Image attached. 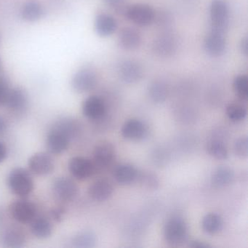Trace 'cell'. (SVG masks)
<instances>
[{"label": "cell", "instance_id": "obj_31", "mask_svg": "<svg viewBox=\"0 0 248 248\" xmlns=\"http://www.w3.org/2000/svg\"><path fill=\"white\" fill-rule=\"evenodd\" d=\"M233 91L241 100L246 101L248 98V78L246 75H237L233 79Z\"/></svg>", "mask_w": 248, "mask_h": 248}, {"label": "cell", "instance_id": "obj_39", "mask_svg": "<svg viewBox=\"0 0 248 248\" xmlns=\"http://www.w3.org/2000/svg\"><path fill=\"white\" fill-rule=\"evenodd\" d=\"M240 50L242 54L245 56L248 55V37H244L240 43Z\"/></svg>", "mask_w": 248, "mask_h": 248}, {"label": "cell", "instance_id": "obj_14", "mask_svg": "<svg viewBox=\"0 0 248 248\" xmlns=\"http://www.w3.org/2000/svg\"><path fill=\"white\" fill-rule=\"evenodd\" d=\"M112 182L107 178L95 180L88 188V195L96 202H104L108 200L114 192Z\"/></svg>", "mask_w": 248, "mask_h": 248}, {"label": "cell", "instance_id": "obj_13", "mask_svg": "<svg viewBox=\"0 0 248 248\" xmlns=\"http://www.w3.org/2000/svg\"><path fill=\"white\" fill-rule=\"evenodd\" d=\"M143 74L141 65L134 60L123 61L118 66L119 77L124 83H137L143 78Z\"/></svg>", "mask_w": 248, "mask_h": 248}, {"label": "cell", "instance_id": "obj_11", "mask_svg": "<svg viewBox=\"0 0 248 248\" xmlns=\"http://www.w3.org/2000/svg\"><path fill=\"white\" fill-rule=\"evenodd\" d=\"M28 166L32 173L39 176H44L54 170L55 162L50 154L38 152L30 158Z\"/></svg>", "mask_w": 248, "mask_h": 248}, {"label": "cell", "instance_id": "obj_2", "mask_svg": "<svg viewBox=\"0 0 248 248\" xmlns=\"http://www.w3.org/2000/svg\"><path fill=\"white\" fill-rule=\"evenodd\" d=\"M229 14L226 0H212L210 8L211 31L225 34L229 27Z\"/></svg>", "mask_w": 248, "mask_h": 248}, {"label": "cell", "instance_id": "obj_40", "mask_svg": "<svg viewBox=\"0 0 248 248\" xmlns=\"http://www.w3.org/2000/svg\"><path fill=\"white\" fill-rule=\"evenodd\" d=\"M7 147L3 142L0 141V163H2L7 156Z\"/></svg>", "mask_w": 248, "mask_h": 248}, {"label": "cell", "instance_id": "obj_43", "mask_svg": "<svg viewBox=\"0 0 248 248\" xmlns=\"http://www.w3.org/2000/svg\"><path fill=\"white\" fill-rule=\"evenodd\" d=\"M1 69H2V62H1V60H0V71H1Z\"/></svg>", "mask_w": 248, "mask_h": 248}, {"label": "cell", "instance_id": "obj_22", "mask_svg": "<svg viewBox=\"0 0 248 248\" xmlns=\"http://www.w3.org/2000/svg\"><path fill=\"white\" fill-rule=\"evenodd\" d=\"M139 171L130 164L117 165L113 171V177L118 184L129 185L137 180Z\"/></svg>", "mask_w": 248, "mask_h": 248}, {"label": "cell", "instance_id": "obj_16", "mask_svg": "<svg viewBox=\"0 0 248 248\" xmlns=\"http://www.w3.org/2000/svg\"><path fill=\"white\" fill-rule=\"evenodd\" d=\"M146 124L137 119H131L124 123L122 127V136L129 140L139 141L143 140L148 136Z\"/></svg>", "mask_w": 248, "mask_h": 248}, {"label": "cell", "instance_id": "obj_28", "mask_svg": "<svg viewBox=\"0 0 248 248\" xmlns=\"http://www.w3.org/2000/svg\"><path fill=\"white\" fill-rule=\"evenodd\" d=\"M72 247L77 248H91L96 244V236L91 231H83L77 233L71 240Z\"/></svg>", "mask_w": 248, "mask_h": 248}, {"label": "cell", "instance_id": "obj_6", "mask_svg": "<svg viewBox=\"0 0 248 248\" xmlns=\"http://www.w3.org/2000/svg\"><path fill=\"white\" fill-rule=\"evenodd\" d=\"M72 139L66 132L53 124L46 139V147L50 154L60 155L67 150Z\"/></svg>", "mask_w": 248, "mask_h": 248}, {"label": "cell", "instance_id": "obj_30", "mask_svg": "<svg viewBox=\"0 0 248 248\" xmlns=\"http://www.w3.org/2000/svg\"><path fill=\"white\" fill-rule=\"evenodd\" d=\"M226 115L233 123L243 121L247 117V109L242 104L232 103L226 107Z\"/></svg>", "mask_w": 248, "mask_h": 248}, {"label": "cell", "instance_id": "obj_34", "mask_svg": "<svg viewBox=\"0 0 248 248\" xmlns=\"http://www.w3.org/2000/svg\"><path fill=\"white\" fill-rule=\"evenodd\" d=\"M137 179L140 180L141 184L147 188L155 189V188H157L158 185H159V181H158L156 175L151 173V172H139Z\"/></svg>", "mask_w": 248, "mask_h": 248}, {"label": "cell", "instance_id": "obj_4", "mask_svg": "<svg viewBox=\"0 0 248 248\" xmlns=\"http://www.w3.org/2000/svg\"><path fill=\"white\" fill-rule=\"evenodd\" d=\"M123 15L140 27H146L154 22L155 11L146 4H136L126 7Z\"/></svg>", "mask_w": 248, "mask_h": 248}, {"label": "cell", "instance_id": "obj_12", "mask_svg": "<svg viewBox=\"0 0 248 248\" xmlns=\"http://www.w3.org/2000/svg\"><path fill=\"white\" fill-rule=\"evenodd\" d=\"M115 156V148L112 143L101 142L94 148L93 162L97 170L106 168L111 165Z\"/></svg>", "mask_w": 248, "mask_h": 248}, {"label": "cell", "instance_id": "obj_3", "mask_svg": "<svg viewBox=\"0 0 248 248\" xmlns=\"http://www.w3.org/2000/svg\"><path fill=\"white\" fill-rule=\"evenodd\" d=\"M164 237L170 245H179L188 237L186 223L180 217H172L164 226Z\"/></svg>", "mask_w": 248, "mask_h": 248}, {"label": "cell", "instance_id": "obj_25", "mask_svg": "<svg viewBox=\"0 0 248 248\" xmlns=\"http://www.w3.org/2000/svg\"><path fill=\"white\" fill-rule=\"evenodd\" d=\"M21 14L25 21L34 22L43 16L44 10L39 2L36 1H30L23 5Z\"/></svg>", "mask_w": 248, "mask_h": 248}, {"label": "cell", "instance_id": "obj_27", "mask_svg": "<svg viewBox=\"0 0 248 248\" xmlns=\"http://www.w3.org/2000/svg\"><path fill=\"white\" fill-rule=\"evenodd\" d=\"M149 98L153 102L160 104L164 102L168 96V88L166 84L161 80L152 82L148 88Z\"/></svg>", "mask_w": 248, "mask_h": 248}, {"label": "cell", "instance_id": "obj_29", "mask_svg": "<svg viewBox=\"0 0 248 248\" xmlns=\"http://www.w3.org/2000/svg\"><path fill=\"white\" fill-rule=\"evenodd\" d=\"M207 151L210 156L218 160L226 159L229 155L227 147L220 140H212L207 145Z\"/></svg>", "mask_w": 248, "mask_h": 248}, {"label": "cell", "instance_id": "obj_15", "mask_svg": "<svg viewBox=\"0 0 248 248\" xmlns=\"http://www.w3.org/2000/svg\"><path fill=\"white\" fill-rule=\"evenodd\" d=\"M107 106L101 97L91 95L82 104V113L87 118L98 120L105 115Z\"/></svg>", "mask_w": 248, "mask_h": 248}, {"label": "cell", "instance_id": "obj_5", "mask_svg": "<svg viewBox=\"0 0 248 248\" xmlns=\"http://www.w3.org/2000/svg\"><path fill=\"white\" fill-rule=\"evenodd\" d=\"M11 217L20 223H30L37 217V207L32 202L21 198L10 206Z\"/></svg>", "mask_w": 248, "mask_h": 248}, {"label": "cell", "instance_id": "obj_42", "mask_svg": "<svg viewBox=\"0 0 248 248\" xmlns=\"http://www.w3.org/2000/svg\"><path fill=\"white\" fill-rule=\"evenodd\" d=\"M4 218V212L3 210H2V208H0V223L2 222V220H3Z\"/></svg>", "mask_w": 248, "mask_h": 248}, {"label": "cell", "instance_id": "obj_20", "mask_svg": "<svg viewBox=\"0 0 248 248\" xmlns=\"http://www.w3.org/2000/svg\"><path fill=\"white\" fill-rule=\"evenodd\" d=\"M26 241L25 233L21 228L16 226L7 228L1 236V242L5 248H21L25 245Z\"/></svg>", "mask_w": 248, "mask_h": 248}, {"label": "cell", "instance_id": "obj_1", "mask_svg": "<svg viewBox=\"0 0 248 248\" xmlns=\"http://www.w3.org/2000/svg\"><path fill=\"white\" fill-rule=\"evenodd\" d=\"M8 185L13 194L26 198L34 190V181L28 170L17 168L11 170L8 177Z\"/></svg>", "mask_w": 248, "mask_h": 248}, {"label": "cell", "instance_id": "obj_26", "mask_svg": "<svg viewBox=\"0 0 248 248\" xmlns=\"http://www.w3.org/2000/svg\"><path fill=\"white\" fill-rule=\"evenodd\" d=\"M223 226L222 217L216 213H208L203 217L202 227L208 234H216L221 231Z\"/></svg>", "mask_w": 248, "mask_h": 248}, {"label": "cell", "instance_id": "obj_23", "mask_svg": "<svg viewBox=\"0 0 248 248\" xmlns=\"http://www.w3.org/2000/svg\"><path fill=\"white\" fill-rule=\"evenodd\" d=\"M234 172L232 168L226 166H220L213 171L211 175V183L216 188L228 186L233 182Z\"/></svg>", "mask_w": 248, "mask_h": 248}, {"label": "cell", "instance_id": "obj_18", "mask_svg": "<svg viewBox=\"0 0 248 248\" xmlns=\"http://www.w3.org/2000/svg\"><path fill=\"white\" fill-rule=\"evenodd\" d=\"M225 34L216 31H210V34L205 37L204 48L206 53L212 57H219L226 51V40Z\"/></svg>", "mask_w": 248, "mask_h": 248}, {"label": "cell", "instance_id": "obj_36", "mask_svg": "<svg viewBox=\"0 0 248 248\" xmlns=\"http://www.w3.org/2000/svg\"><path fill=\"white\" fill-rule=\"evenodd\" d=\"M65 214V210L63 207H58L53 209L50 212V216L52 218L56 221H60L63 218V215Z\"/></svg>", "mask_w": 248, "mask_h": 248}, {"label": "cell", "instance_id": "obj_38", "mask_svg": "<svg viewBox=\"0 0 248 248\" xmlns=\"http://www.w3.org/2000/svg\"><path fill=\"white\" fill-rule=\"evenodd\" d=\"M189 247L194 248H210V245L202 241L193 240L190 242Z\"/></svg>", "mask_w": 248, "mask_h": 248}, {"label": "cell", "instance_id": "obj_33", "mask_svg": "<svg viewBox=\"0 0 248 248\" xmlns=\"http://www.w3.org/2000/svg\"><path fill=\"white\" fill-rule=\"evenodd\" d=\"M235 155L241 159H245L248 155V139L246 136L239 138L233 144Z\"/></svg>", "mask_w": 248, "mask_h": 248}, {"label": "cell", "instance_id": "obj_21", "mask_svg": "<svg viewBox=\"0 0 248 248\" xmlns=\"http://www.w3.org/2000/svg\"><path fill=\"white\" fill-rule=\"evenodd\" d=\"M95 30L100 37L112 35L117 29V22L114 17L106 14H98L95 20Z\"/></svg>", "mask_w": 248, "mask_h": 248}, {"label": "cell", "instance_id": "obj_8", "mask_svg": "<svg viewBox=\"0 0 248 248\" xmlns=\"http://www.w3.org/2000/svg\"><path fill=\"white\" fill-rule=\"evenodd\" d=\"M152 48L154 53L159 57H171L178 50V41L173 34L166 31L154 40Z\"/></svg>", "mask_w": 248, "mask_h": 248}, {"label": "cell", "instance_id": "obj_32", "mask_svg": "<svg viewBox=\"0 0 248 248\" xmlns=\"http://www.w3.org/2000/svg\"><path fill=\"white\" fill-rule=\"evenodd\" d=\"M154 22L156 23V25L159 28L168 31L170 27L172 26V23H173V18L170 13L167 12V11H160L158 14L155 13Z\"/></svg>", "mask_w": 248, "mask_h": 248}, {"label": "cell", "instance_id": "obj_7", "mask_svg": "<svg viewBox=\"0 0 248 248\" xmlns=\"http://www.w3.org/2000/svg\"><path fill=\"white\" fill-rule=\"evenodd\" d=\"M52 190L55 197L63 202L73 201L79 193V188L75 181L68 177L56 178L53 181Z\"/></svg>", "mask_w": 248, "mask_h": 248}, {"label": "cell", "instance_id": "obj_17", "mask_svg": "<svg viewBox=\"0 0 248 248\" xmlns=\"http://www.w3.org/2000/svg\"><path fill=\"white\" fill-rule=\"evenodd\" d=\"M28 106V95L21 88H10L4 107L14 113H21Z\"/></svg>", "mask_w": 248, "mask_h": 248}, {"label": "cell", "instance_id": "obj_41", "mask_svg": "<svg viewBox=\"0 0 248 248\" xmlns=\"http://www.w3.org/2000/svg\"><path fill=\"white\" fill-rule=\"evenodd\" d=\"M7 127L8 124L6 120L2 116L0 115V136H2L6 132Z\"/></svg>", "mask_w": 248, "mask_h": 248}, {"label": "cell", "instance_id": "obj_24", "mask_svg": "<svg viewBox=\"0 0 248 248\" xmlns=\"http://www.w3.org/2000/svg\"><path fill=\"white\" fill-rule=\"evenodd\" d=\"M30 231L35 237L46 239L52 234L53 225L46 217H36L30 223Z\"/></svg>", "mask_w": 248, "mask_h": 248}, {"label": "cell", "instance_id": "obj_10", "mask_svg": "<svg viewBox=\"0 0 248 248\" xmlns=\"http://www.w3.org/2000/svg\"><path fill=\"white\" fill-rule=\"evenodd\" d=\"M98 82L96 73L89 68H84L77 72L72 79V86L78 93H84L92 91Z\"/></svg>", "mask_w": 248, "mask_h": 248}, {"label": "cell", "instance_id": "obj_37", "mask_svg": "<svg viewBox=\"0 0 248 248\" xmlns=\"http://www.w3.org/2000/svg\"><path fill=\"white\" fill-rule=\"evenodd\" d=\"M104 2L108 6L112 7L116 10L120 8V7L124 5V2L125 0H104Z\"/></svg>", "mask_w": 248, "mask_h": 248}, {"label": "cell", "instance_id": "obj_35", "mask_svg": "<svg viewBox=\"0 0 248 248\" xmlns=\"http://www.w3.org/2000/svg\"><path fill=\"white\" fill-rule=\"evenodd\" d=\"M9 90V85L6 79L2 75H0V107H4L5 105Z\"/></svg>", "mask_w": 248, "mask_h": 248}, {"label": "cell", "instance_id": "obj_19", "mask_svg": "<svg viewBox=\"0 0 248 248\" xmlns=\"http://www.w3.org/2000/svg\"><path fill=\"white\" fill-rule=\"evenodd\" d=\"M141 41V34L136 29L131 27L122 29L119 34V44L124 50H136L140 47Z\"/></svg>", "mask_w": 248, "mask_h": 248}, {"label": "cell", "instance_id": "obj_9", "mask_svg": "<svg viewBox=\"0 0 248 248\" xmlns=\"http://www.w3.org/2000/svg\"><path fill=\"white\" fill-rule=\"evenodd\" d=\"M68 168L72 176L79 181L91 178L97 170L93 160L80 156L72 157L69 160Z\"/></svg>", "mask_w": 248, "mask_h": 248}]
</instances>
